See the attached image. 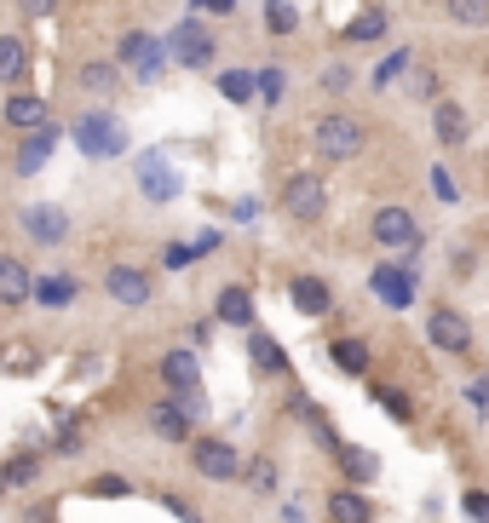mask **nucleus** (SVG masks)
Returning a JSON list of instances; mask_svg holds the SVG:
<instances>
[{"label": "nucleus", "instance_id": "obj_1", "mask_svg": "<svg viewBox=\"0 0 489 523\" xmlns=\"http://www.w3.org/2000/svg\"><path fill=\"white\" fill-rule=\"evenodd\" d=\"M75 144H81L87 156L110 161V156H121V150H127V127H121L110 110H93V115H81V121H75Z\"/></svg>", "mask_w": 489, "mask_h": 523}, {"label": "nucleus", "instance_id": "obj_2", "mask_svg": "<svg viewBox=\"0 0 489 523\" xmlns=\"http://www.w3.org/2000/svg\"><path fill=\"white\" fill-rule=\"evenodd\" d=\"M282 207H288V219L311 225V219H323V207H328V184L317 173H294L282 184Z\"/></svg>", "mask_w": 489, "mask_h": 523}, {"label": "nucleus", "instance_id": "obj_3", "mask_svg": "<svg viewBox=\"0 0 489 523\" xmlns=\"http://www.w3.org/2000/svg\"><path fill=\"white\" fill-rule=\"evenodd\" d=\"M317 150L334 161H351L363 150V121H357V115H323V121H317Z\"/></svg>", "mask_w": 489, "mask_h": 523}, {"label": "nucleus", "instance_id": "obj_4", "mask_svg": "<svg viewBox=\"0 0 489 523\" xmlns=\"http://www.w3.org/2000/svg\"><path fill=\"white\" fill-rule=\"evenodd\" d=\"M190 460H196V472L213 483H231L236 472H242V455H236L225 437H196V443H190Z\"/></svg>", "mask_w": 489, "mask_h": 523}, {"label": "nucleus", "instance_id": "obj_5", "mask_svg": "<svg viewBox=\"0 0 489 523\" xmlns=\"http://www.w3.org/2000/svg\"><path fill=\"white\" fill-rule=\"evenodd\" d=\"M369 236L380 242V248H420V225H415L409 207H380L374 225H369Z\"/></svg>", "mask_w": 489, "mask_h": 523}, {"label": "nucleus", "instance_id": "obj_6", "mask_svg": "<svg viewBox=\"0 0 489 523\" xmlns=\"http://www.w3.org/2000/svg\"><path fill=\"white\" fill-rule=\"evenodd\" d=\"M121 64L133 69L139 81H156V75H162V64H167V52H162V41H156V35L133 29V35H121Z\"/></svg>", "mask_w": 489, "mask_h": 523}, {"label": "nucleus", "instance_id": "obj_7", "mask_svg": "<svg viewBox=\"0 0 489 523\" xmlns=\"http://www.w3.org/2000/svg\"><path fill=\"white\" fill-rule=\"evenodd\" d=\"M167 58H173V64H185V69H202L213 58V35L196 18L179 23V29H173V41H167Z\"/></svg>", "mask_w": 489, "mask_h": 523}, {"label": "nucleus", "instance_id": "obj_8", "mask_svg": "<svg viewBox=\"0 0 489 523\" xmlns=\"http://www.w3.org/2000/svg\"><path fill=\"white\" fill-rule=\"evenodd\" d=\"M139 184H144V196H150V202H173V196H179V173L167 167L162 150L139 156Z\"/></svg>", "mask_w": 489, "mask_h": 523}, {"label": "nucleus", "instance_id": "obj_9", "mask_svg": "<svg viewBox=\"0 0 489 523\" xmlns=\"http://www.w3.org/2000/svg\"><path fill=\"white\" fill-rule=\"evenodd\" d=\"M426 334H432L438 351H466V345H472V322H466L461 311H449V305H443V311H432Z\"/></svg>", "mask_w": 489, "mask_h": 523}, {"label": "nucleus", "instance_id": "obj_10", "mask_svg": "<svg viewBox=\"0 0 489 523\" xmlns=\"http://www.w3.org/2000/svg\"><path fill=\"white\" fill-rule=\"evenodd\" d=\"M369 288L386 299L392 311H403V305L415 299V271H403V265H380V271L369 276Z\"/></svg>", "mask_w": 489, "mask_h": 523}, {"label": "nucleus", "instance_id": "obj_11", "mask_svg": "<svg viewBox=\"0 0 489 523\" xmlns=\"http://www.w3.org/2000/svg\"><path fill=\"white\" fill-rule=\"evenodd\" d=\"M24 225H29V236H35V242H64V236H70V213H64V207H29L24 213Z\"/></svg>", "mask_w": 489, "mask_h": 523}, {"label": "nucleus", "instance_id": "obj_12", "mask_svg": "<svg viewBox=\"0 0 489 523\" xmlns=\"http://www.w3.org/2000/svg\"><path fill=\"white\" fill-rule=\"evenodd\" d=\"M104 288H110V299H121V305H144V299H150V276L133 271V265H116V271L104 276Z\"/></svg>", "mask_w": 489, "mask_h": 523}, {"label": "nucleus", "instance_id": "obj_13", "mask_svg": "<svg viewBox=\"0 0 489 523\" xmlns=\"http://www.w3.org/2000/svg\"><path fill=\"white\" fill-rule=\"evenodd\" d=\"M288 299H294V311H305V317H323L328 305H334L328 282H317V276H294V282H288Z\"/></svg>", "mask_w": 489, "mask_h": 523}, {"label": "nucleus", "instance_id": "obj_14", "mask_svg": "<svg viewBox=\"0 0 489 523\" xmlns=\"http://www.w3.org/2000/svg\"><path fill=\"white\" fill-rule=\"evenodd\" d=\"M6 127H18V133H35V127H47V98H35V92H18V98H6Z\"/></svg>", "mask_w": 489, "mask_h": 523}, {"label": "nucleus", "instance_id": "obj_15", "mask_svg": "<svg viewBox=\"0 0 489 523\" xmlns=\"http://www.w3.org/2000/svg\"><path fill=\"white\" fill-rule=\"evenodd\" d=\"M162 380L173 391H185V397H190V391H202V374H196V357H190V351H167V357H162Z\"/></svg>", "mask_w": 489, "mask_h": 523}, {"label": "nucleus", "instance_id": "obj_16", "mask_svg": "<svg viewBox=\"0 0 489 523\" xmlns=\"http://www.w3.org/2000/svg\"><path fill=\"white\" fill-rule=\"evenodd\" d=\"M328 518L334 523H374V506H369V495H357V489H334V495H328Z\"/></svg>", "mask_w": 489, "mask_h": 523}, {"label": "nucleus", "instance_id": "obj_17", "mask_svg": "<svg viewBox=\"0 0 489 523\" xmlns=\"http://www.w3.org/2000/svg\"><path fill=\"white\" fill-rule=\"evenodd\" d=\"M29 294H35V276L18 259H0V305H24Z\"/></svg>", "mask_w": 489, "mask_h": 523}, {"label": "nucleus", "instance_id": "obj_18", "mask_svg": "<svg viewBox=\"0 0 489 523\" xmlns=\"http://www.w3.org/2000/svg\"><path fill=\"white\" fill-rule=\"evenodd\" d=\"M150 426H156V437H167V443H185L190 437L185 403H156V409H150Z\"/></svg>", "mask_w": 489, "mask_h": 523}, {"label": "nucleus", "instance_id": "obj_19", "mask_svg": "<svg viewBox=\"0 0 489 523\" xmlns=\"http://www.w3.org/2000/svg\"><path fill=\"white\" fill-rule=\"evenodd\" d=\"M52 144H58V127H35V133L24 138V150H18V173H41V161L52 156Z\"/></svg>", "mask_w": 489, "mask_h": 523}, {"label": "nucleus", "instance_id": "obj_20", "mask_svg": "<svg viewBox=\"0 0 489 523\" xmlns=\"http://www.w3.org/2000/svg\"><path fill=\"white\" fill-rule=\"evenodd\" d=\"M340 472H346L351 483H369L374 472H380V455H374V449H357V443H340Z\"/></svg>", "mask_w": 489, "mask_h": 523}, {"label": "nucleus", "instance_id": "obj_21", "mask_svg": "<svg viewBox=\"0 0 489 523\" xmlns=\"http://www.w3.org/2000/svg\"><path fill=\"white\" fill-rule=\"evenodd\" d=\"M248 357H254L259 374H288V351H282L271 334H254V340H248Z\"/></svg>", "mask_w": 489, "mask_h": 523}, {"label": "nucleus", "instance_id": "obj_22", "mask_svg": "<svg viewBox=\"0 0 489 523\" xmlns=\"http://www.w3.org/2000/svg\"><path fill=\"white\" fill-rule=\"evenodd\" d=\"M432 133H438V144H461V138H466V110L443 98L438 115H432Z\"/></svg>", "mask_w": 489, "mask_h": 523}, {"label": "nucleus", "instance_id": "obj_23", "mask_svg": "<svg viewBox=\"0 0 489 523\" xmlns=\"http://www.w3.org/2000/svg\"><path fill=\"white\" fill-rule=\"evenodd\" d=\"M219 322H231V328H254V299L242 294V288H225V294H219Z\"/></svg>", "mask_w": 489, "mask_h": 523}, {"label": "nucleus", "instance_id": "obj_24", "mask_svg": "<svg viewBox=\"0 0 489 523\" xmlns=\"http://www.w3.org/2000/svg\"><path fill=\"white\" fill-rule=\"evenodd\" d=\"M24 64H29L24 41H18V35H0V81H18V75H24Z\"/></svg>", "mask_w": 489, "mask_h": 523}, {"label": "nucleus", "instance_id": "obj_25", "mask_svg": "<svg viewBox=\"0 0 489 523\" xmlns=\"http://www.w3.org/2000/svg\"><path fill=\"white\" fill-rule=\"evenodd\" d=\"M334 363H340V374H369V345L340 340L334 345Z\"/></svg>", "mask_w": 489, "mask_h": 523}, {"label": "nucleus", "instance_id": "obj_26", "mask_svg": "<svg viewBox=\"0 0 489 523\" xmlns=\"http://www.w3.org/2000/svg\"><path fill=\"white\" fill-rule=\"evenodd\" d=\"M346 35H351V41H374V35H386V12H380V6L357 12V18L346 23Z\"/></svg>", "mask_w": 489, "mask_h": 523}, {"label": "nucleus", "instance_id": "obj_27", "mask_svg": "<svg viewBox=\"0 0 489 523\" xmlns=\"http://www.w3.org/2000/svg\"><path fill=\"white\" fill-rule=\"evenodd\" d=\"M219 92H225L231 104H248V98H254V75H248V69H225V75H219Z\"/></svg>", "mask_w": 489, "mask_h": 523}, {"label": "nucleus", "instance_id": "obj_28", "mask_svg": "<svg viewBox=\"0 0 489 523\" xmlns=\"http://www.w3.org/2000/svg\"><path fill=\"white\" fill-rule=\"evenodd\" d=\"M294 23H300V12L288 0H265V29L271 35H294Z\"/></svg>", "mask_w": 489, "mask_h": 523}, {"label": "nucleus", "instance_id": "obj_29", "mask_svg": "<svg viewBox=\"0 0 489 523\" xmlns=\"http://www.w3.org/2000/svg\"><path fill=\"white\" fill-rule=\"evenodd\" d=\"M449 6V18L455 23H472V29H484L489 23V0H443Z\"/></svg>", "mask_w": 489, "mask_h": 523}, {"label": "nucleus", "instance_id": "obj_30", "mask_svg": "<svg viewBox=\"0 0 489 523\" xmlns=\"http://www.w3.org/2000/svg\"><path fill=\"white\" fill-rule=\"evenodd\" d=\"M35 299H41V305H70L75 282H70V276H47V282H35Z\"/></svg>", "mask_w": 489, "mask_h": 523}, {"label": "nucleus", "instance_id": "obj_31", "mask_svg": "<svg viewBox=\"0 0 489 523\" xmlns=\"http://www.w3.org/2000/svg\"><path fill=\"white\" fill-rule=\"evenodd\" d=\"M254 92H259V104H277L282 92H288V75H282V69H265V75H254Z\"/></svg>", "mask_w": 489, "mask_h": 523}, {"label": "nucleus", "instance_id": "obj_32", "mask_svg": "<svg viewBox=\"0 0 489 523\" xmlns=\"http://www.w3.org/2000/svg\"><path fill=\"white\" fill-rule=\"evenodd\" d=\"M81 87L87 92H116V64H87L81 69Z\"/></svg>", "mask_w": 489, "mask_h": 523}, {"label": "nucleus", "instance_id": "obj_33", "mask_svg": "<svg viewBox=\"0 0 489 523\" xmlns=\"http://www.w3.org/2000/svg\"><path fill=\"white\" fill-rule=\"evenodd\" d=\"M409 92H415V98H432V92H438V75H432V69H415V75H409Z\"/></svg>", "mask_w": 489, "mask_h": 523}, {"label": "nucleus", "instance_id": "obj_34", "mask_svg": "<svg viewBox=\"0 0 489 523\" xmlns=\"http://www.w3.org/2000/svg\"><path fill=\"white\" fill-rule=\"evenodd\" d=\"M35 363V351L29 345H12V351H0V368H29Z\"/></svg>", "mask_w": 489, "mask_h": 523}, {"label": "nucleus", "instance_id": "obj_35", "mask_svg": "<svg viewBox=\"0 0 489 523\" xmlns=\"http://www.w3.org/2000/svg\"><path fill=\"white\" fill-rule=\"evenodd\" d=\"M432 190H438V202H455V196H461V190H455V179H449L443 167H432Z\"/></svg>", "mask_w": 489, "mask_h": 523}, {"label": "nucleus", "instance_id": "obj_36", "mask_svg": "<svg viewBox=\"0 0 489 523\" xmlns=\"http://www.w3.org/2000/svg\"><path fill=\"white\" fill-rule=\"evenodd\" d=\"M380 403L392 409V420H409V397L403 391H380Z\"/></svg>", "mask_w": 489, "mask_h": 523}, {"label": "nucleus", "instance_id": "obj_37", "mask_svg": "<svg viewBox=\"0 0 489 523\" xmlns=\"http://www.w3.org/2000/svg\"><path fill=\"white\" fill-rule=\"evenodd\" d=\"M0 478H6V483H29V478H35V460H12Z\"/></svg>", "mask_w": 489, "mask_h": 523}, {"label": "nucleus", "instance_id": "obj_38", "mask_svg": "<svg viewBox=\"0 0 489 523\" xmlns=\"http://www.w3.org/2000/svg\"><path fill=\"white\" fill-rule=\"evenodd\" d=\"M466 397H472V409H489V374H478V380L466 386Z\"/></svg>", "mask_w": 489, "mask_h": 523}, {"label": "nucleus", "instance_id": "obj_39", "mask_svg": "<svg viewBox=\"0 0 489 523\" xmlns=\"http://www.w3.org/2000/svg\"><path fill=\"white\" fill-rule=\"evenodd\" d=\"M466 518L489 523V495H466Z\"/></svg>", "mask_w": 489, "mask_h": 523}, {"label": "nucleus", "instance_id": "obj_40", "mask_svg": "<svg viewBox=\"0 0 489 523\" xmlns=\"http://www.w3.org/2000/svg\"><path fill=\"white\" fill-rule=\"evenodd\" d=\"M93 495H127V483H121V478H98Z\"/></svg>", "mask_w": 489, "mask_h": 523}, {"label": "nucleus", "instance_id": "obj_41", "mask_svg": "<svg viewBox=\"0 0 489 523\" xmlns=\"http://www.w3.org/2000/svg\"><path fill=\"white\" fill-rule=\"evenodd\" d=\"M202 12H236V0H196Z\"/></svg>", "mask_w": 489, "mask_h": 523}, {"label": "nucleus", "instance_id": "obj_42", "mask_svg": "<svg viewBox=\"0 0 489 523\" xmlns=\"http://www.w3.org/2000/svg\"><path fill=\"white\" fill-rule=\"evenodd\" d=\"M58 0H24V12H52Z\"/></svg>", "mask_w": 489, "mask_h": 523}]
</instances>
